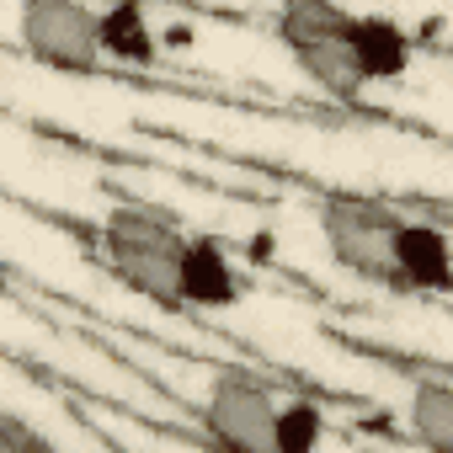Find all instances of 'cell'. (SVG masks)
Listing matches in <instances>:
<instances>
[{
	"instance_id": "6da1fadb",
	"label": "cell",
	"mask_w": 453,
	"mask_h": 453,
	"mask_svg": "<svg viewBox=\"0 0 453 453\" xmlns=\"http://www.w3.org/2000/svg\"><path fill=\"white\" fill-rule=\"evenodd\" d=\"M192 235L181 230V219L160 203L123 197L102 219V251L112 278L150 299L155 310H181V262H187Z\"/></svg>"
},
{
	"instance_id": "7a4b0ae2",
	"label": "cell",
	"mask_w": 453,
	"mask_h": 453,
	"mask_svg": "<svg viewBox=\"0 0 453 453\" xmlns=\"http://www.w3.org/2000/svg\"><path fill=\"white\" fill-rule=\"evenodd\" d=\"M315 219H320L326 251L342 273H352L373 288L405 294L400 288V235H405L411 219L395 203L368 197V192H331Z\"/></svg>"
},
{
	"instance_id": "3957f363",
	"label": "cell",
	"mask_w": 453,
	"mask_h": 453,
	"mask_svg": "<svg viewBox=\"0 0 453 453\" xmlns=\"http://www.w3.org/2000/svg\"><path fill=\"white\" fill-rule=\"evenodd\" d=\"M352 12L326 6V0H294L278 12V43L288 49V59L326 91L342 102H357L368 91V75L357 65V43H352Z\"/></svg>"
},
{
	"instance_id": "277c9868",
	"label": "cell",
	"mask_w": 453,
	"mask_h": 453,
	"mask_svg": "<svg viewBox=\"0 0 453 453\" xmlns=\"http://www.w3.org/2000/svg\"><path fill=\"white\" fill-rule=\"evenodd\" d=\"M203 421H208V432L230 448V453H278L283 405H278V395H273L257 373L224 368V373L208 379Z\"/></svg>"
},
{
	"instance_id": "5b68a950",
	"label": "cell",
	"mask_w": 453,
	"mask_h": 453,
	"mask_svg": "<svg viewBox=\"0 0 453 453\" xmlns=\"http://www.w3.org/2000/svg\"><path fill=\"white\" fill-rule=\"evenodd\" d=\"M22 49L27 59L49 65V70H70V75H91L107 59L102 43V12L91 6H70V0H33L17 17Z\"/></svg>"
},
{
	"instance_id": "8992f818",
	"label": "cell",
	"mask_w": 453,
	"mask_h": 453,
	"mask_svg": "<svg viewBox=\"0 0 453 453\" xmlns=\"http://www.w3.org/2000/svg\"><path fill=\"white\" fill-rule=\"evenodd\" d=\"M241 304V273L213 235H192L181 262V310H230Z\"/></svg>"
},
{
	"instance_id": "52a82bcc",
	"label": "cell",
	"mask_w": 453,
	"mask_h": 453,
	"mask_svg": "<svg viewBox=\"0 0 453 453\" xmlns=\"http://www.w3.org/2000/svg\"><path fill=\"white\" fill-rule=\"evenodd\" d=\"M400 288L405 294H442L453 288V241L426 219H411L400 235Z\"/></svg>"
},
{
	"instance_id": "ba28073f",
	"label": "cell",
	"mask_w": 453,
	"mask_h": 453,
	"mask_svg": "<svg viewBox=\"0 0 453 453\" xmlns=\"http://www.w3.org/2000/svg\"><path fill=\"white\" fill-rule=\"evenodd\" d=\"M352 43H357V65H363L368 86L373 81H400L411 70V54H416L411 33L400 22H389V17H357L352 22Z\"/></svg>"
},
{
	"instance_id": "9c48e42d",
	"label": "cell",
	"mask_w": 453,
	"mask_h": 453,
	"mask_svg": "<svg viewBox=\"0 0 453 453\" xmlns=\"http://www.w3.org/2000/svg\"><path fill=\"white\" fill-rule=\"evenodd\" d=\"M102 43H107V59H118L128 70L160 65V38L150 33V17L139 6H107L102 12Z\"/></svg>"
},
{
	"instance_id": "30bf717a",
	"label": "cell",
	"mask_w": 453,
	"mask_h": 453,
	"mask_svg": "<svg viewBox=\"0 0 453 453\" xmlns=\"http://www.w3.org/2000/svg\"><path fill=\"white\" fill-rule=\"evenodd\" d=\"M411 437L426 453H453V384L421 379L411 389Z\"/></svg>"
},
{
	"instance_id": "8fae6325",
	"label": "cell",
	"mask_w": 453,
	"mask_h": 453,
	"mask_svg": "<svg viewBox=\"0 0 453 453\" xmlns=\"http://www.w3.org/2000/svg\"><path fill=\"white\" fill-rule=\"evenodd\" d=\"M320 437H326V416H320V405H310V400L283 405L278 453H315V448H320Z\"/></svg>"
},
{
	"instance_id": "7c38bea8",
	"label": "cell",
	"mask_w": 453,
	"mask_h": 453,
	"mask_svg": "<svg viewBox=\"0 0 453 453\" xmlns=\"http://www.w3.org/2000/svg\"><path fill=\"white\" fill-rule=\"evenodd\" d=\"M0 453H65V448L43 426H33L27 416L6 411V416H0Z\"/></svg>"
}]
</instances>
